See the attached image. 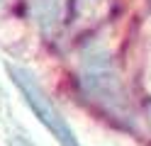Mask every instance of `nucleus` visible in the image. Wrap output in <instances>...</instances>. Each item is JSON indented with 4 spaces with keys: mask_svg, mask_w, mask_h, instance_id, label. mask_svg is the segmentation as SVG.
I'll use <instances>...</instances> for the list:
<instances>
[{
    "mask_svg": "<svg viewBox=\"0 0 151 146\" xmlns=\"http://www.w3.org/2000/svg\"><path fill=\"white\" fill-rule=\"evenodd\" d=\"M7 76L12 78V83L17 85V90H20V95L24 97V102L29 105V110L37 114V119H39L46 127V132L56 139V144L59 146H83L78 141V136H76L73 127L68 124V119L61 114V110L56 107V102L46 95L42 83L37 81L27 68L7 66Z\"/></svg>",
    "mask_w": 151,
    "mask_h": 146,
    "instance_id": "obj_2",
    "label": "nucleus"
},
{
    "mask_svg": "<svg viewBox=\"0 0 151 146\" xmlns=\"http://www.w3.org/2000/svg\"><path fill=\"white\" fill-rule=\"evenodd\" d=\"M78 83L90 102H95L115 117H127V93L110 54L90 51L88 56H83L78 68Z\"/></svg>",
    "mask_w": 151,
    "mask_h": 146,
    "instance_id": "obj_1",
    "label": "nucleus"
},
{
    "mask_svg": "<svg viewBox=\"0 0 151 146\" xmlns=\"http://www.w3.org/2000/svg\"><path fill=\"white\" fill-rule=\"evenodd\" d=\"M32 7L42 27H56L61 19V0H32Z\"/></svg>",
    "mask_w": 151,
    "mask_h": 146,
    "instance_id": "obj_3",
    "label": "nucleus"
}]
</instances>
